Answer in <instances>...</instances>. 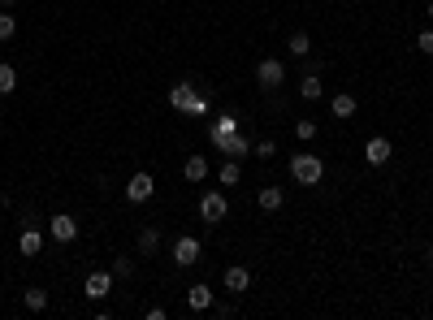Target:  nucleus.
Instances as JSON below:
<instances>
[{"mask_svg":"<svg viewBox=\"0 0 433 320\" xmlns=\"http://www.w3.org/2000/svg\"><path fill=\"white\" fill-rule=\"evenodd\" d=\"M291 178H295L299 186H321L325 160H321L317 152H295V156H291Z\"/></svg>","mask_w":433,"mask_h":320,"instance_id":"nucleus-1","label":"nucleus"},{"mask_svg":"<svg viewBox=\"0 0 433 320\" xmlns=\"http://www.w3.org/2000/svg\"><path fill=\"white\" fill-rule=\"evenodd\" d=\"M199 216H204V225H221V221L230 216V200H225L221 190H204L199 195Z\"/></svg>","mask_w":433,"mask_h":320,"instance_id":"nucleus-2","label":"nucleus"},{"mask_svg":"<svg viewBox=\"0 0 433 320\" xmlns=\"http://www.w3.org/2000/svg\"><path fill=\"white\" fill-rule=\"evenodd\" d=\"M169 104H173L178 113H208V100H204V95H195L191 83H178V87L169 91Z\"/></svg>","mask_w":433,"mask_h":320,"instance_id":"nucleus-3","label":"nucleus"},{"mask_svg":"<svg viewBox=\"0 0 433 320\" xmlns=\"http://www.w3.org/2000/svg\"><path fill=\"white\" fill-rule=\"evenodd\" d=\"M256 83H260L265 91H277V87L286 83V65L277 61V57H265V61L256 65Z\"/></svg>","mask_w":433,"mask_h":320,"instance_id":"nucleus-4","label":"nucleus"},{"mask_svg":"<svg viewBox=\"0 0 433 320\" xmlns=\"http://www.w3.org/2000/svg\"><path fill=\"white\" fill-rule=\"evenodd\" d=\"M213 143H217V152H225L230 160H243V156H251V139H247L243 130H234V134H213Z\"/></svg>","mask_w":433,"mask_h":320,"instance_id":"nucleus-5","label":"nucleus"},{"mask_svg":"<svg viewBox=\"0 0 433 320\" xmlns=\"http://www.w3.org/2000/svg\"><path fill=\"white\" fill-rule=\"evenodd\" d=\"M173 264H178V268H195V264H199V238H195V234L173 238Z\"/></svg>","mask_w":433,"mask_h":320,"instance_id":"nucleus-6","label":"nucleus"},{"mask_svg":"<svg viewBox=\"0 0 433 320\" xmlns=\"http://www.w3.org/2000/svg\"><path fill=\"white\" fill-rule=\"evenodd\" d=\"M83 294H87L91 303L109 299V294H113V273H105V268H95V273H87V281H83Z\"/></svg>","mask_w":433,"mask_h":320,"instance_id":"nucleus-7","label":"nucleus"},{"mask_svg":"<svg viewBox=\"0 0 433 320\" xmlns=\"http://www.w3.org/2000/svg\"><path fill=\"white\" fill-rule=\"evenodd\" d=\"M152 195H156V178L152 174H135L131 182H126V200L131 204H147Z\"/></svg>","mask_w":433,"mask_h":320,"instance_id":"nucleus-8","label":"nucleus"},{"mask_svg":"<svg viewBox=\"0 0 433 320\" xmlns=\"http://www.w3.org/2000/svg\"><path fill=\"white\" fill-rule=\"evenodd\" d=\"M221 290L247 294V290H251V268H247V264H230V268H225V277H221Z\"/></svg>","mask_w":433,"mask_h":320,"instance_id":"nucleus-9","label":"nucleus"},{"mask_svg":"<svg viewBox=\"0 0 433 320\" xmlns=\"http://www.w3.org/2000/svg\"><path fill=\"white\" fill-rule=\"evenodd\" d=\"M390 152H394V147H390V139H386V134H373V139L364 143V160H368L373 169L390 165Z\"/></svg>","mask_w":433,"mask_h":320,"instance_id":"nucleus-10","label":"nucleus"},{"mask_svg":"<svg viewBox=\"0 0 433 320\" xmlns=\"http://www.w3.org/2000/svg\"><path fill=\"white\" fill-rule=\"evenodd\" d=\"M48 234H53L57 242H74L79 238V221H74L69 212H57L53 221H48Z\"/></svg>","mask_w":433,"mask_h":320,"instance_id":"nucleus-11","label":"nucleus"},{"mask_svg":"<svg viewBox=\"0 0 433 320\" xmlns=\"http://www.w3.org/2000/svg\"><path fill=\"white\" fill-rule=\"evenodd\" d=\"M213 303H217L213 286H204V281H199V286H191V290H187V307H191V312H208Z\"/></svg>","mask_w":433,"mask_h":320,"instance_id":"nucleus-12","label":"nucleus"},{"mask_svg":"<svg viewBox=\"0 0 433 320\" xmlns=\"http://www.w3.org/2000/svg\"><path fill=\"white\" fill-rule=\"evenodd\" d=\"M182 178H187V182H204V178H208V156L191 152V156L182 160Z\"/></svg>","mask_w":433,"mask_h":320,"instance_id":"nucleus-13","label":"nucleus"},{"mask_svg":"<svg viewBox=\"0 0 433 320\" xmlns=\"http://www.w3.org/2000/svg\"><path fill=\"white\" fill-rule=\"evenodd\" d=\"M256 204H260V212H277V208L286 204V190H282V186H260Z\"/></svg>","mask_w":433,"mask_h":320,"instance_id":"nucleus-14","label":"nucleus"},{"mask_svg":"<svg viewBox=\"0 0 433 320\" xmlns=\"http://www.w3.org/2000/svg\"><path fill=\"white\" fill-rule=\"evenodd\" d=\"M18 251H22V256H39V251H44V234H39L35 225H27V230H22V238H18Z\"/></svg>","mask_w":433,"mask_h":320,"instance_id":"nucleus-15","label":"nucleus"},{"mask_svg":"<svg viewBox=\"0 0 433 320\" xmlns=\"http://www.w3.org/2000/svg\"><path fill=\"white\" fill-rule=\"evenodd\" d=\"M329 113H334L338 121H347V117H355V95L351 91H338L334 100H329Z\"/></svg>","mask_w":433,"mask_h":320,"instance_id":"nucleus-16","label":"nucleus"},{"mask_svg":"<svg viewBox=\"0 0 433 320\" xmlns=\"http://www.w3.org/2000/svg\"><path fill=\"white\" fill-rule=\"evenodd\" d=\"M286 53H291V57H299V61H303V57H312V35H308V31H295V35L286 39Z\"/></svg>","mask_w":433,"mask_h":320,"instance_id":"nucleus-17","label":"nucleus"},{"mask_svg":"<svg viewBox=\"0 0 433 320\" xmlns=\"http://www.w3.org/2000/svg\"><path fill=\"white\" fill-rule=\"evenodd\" d=\"M161 251V230H139V256H156Z\"/></svg>","mask_w":433,"mask_h":320,"instance_id":"nucleus-18","label":"nucleus"},{"mask_svg":"<svg viewBox=\"0 0 433 320\" xmlns=\"http://www.w3.org/2000/svg\"><path fill=\"white\" fill-rule=\"evenodd\" d=\"M321 91H325L321 74H303V83H299V95H303V100H321Z\"/></svg>","mask_w":433,"mask_h":320,"instance_id":"nucleus-19","label":"nucleus"},{"mask_svg":"<svg viewBox=\"0 0 433 320\" xmlns=\"http://www.w3.org/2000/svg\"><path fill=\"white\" fill-rule=\"evenodd\" d=\"M22 303H27V312H44L48 307V290H39V286L22 290Z\"/></svg>","mask_w":433,"mask_h":320,"instance_id":"nucleus-20","label":"nucleus"},{"mask_svg":"<svg viewBox=\"0 0 433 320\" xmlns=\"http://www.w3.org/2000/svg\"><path fill=\"white\" fill-rule=\"evenodd\" d=\"M18 91V69L9 61H0V95H13Z\"/></svg>","mask_w":433,"mask_h":320,"instance_id":"nucleus-21","label":"nucleus"},{"mask_svg":"<svg viewBox=\"0 0 433 320\" xmlns=\"http://www.w3.org/2000/svg\"><path fill=\"white\" fill-rule=\"evenodd\" d=\"M239 178H243L239 160H225V165H221V174H217V182H221V186H239Z\"/></svg>","mask_w":433,"mask_h":320,"instance_id":"nucleus-22","label":"nucleus"},{"mask_svg":"<svg viewBox=\"0 0 433 320\" xmlns=\"http://www.w3.org/2000/svg\"><path fill=\"white\" fill-rule=\"evenodd\" d=\"M13 35H18V18L5 9V13H0V43H9Z\"/></svg>","mask_w":433,"mask_h":320,"instance_id":"nucleus-23","label":"nucleus"},{"mask_svg":"<svg viewBox=\"0 0 433 320\" xmlns=\"http://www.w3.org/2000/svg\"><path fill=\"white\" fill-rule=\"evenodd\" d=\"M251 156H256V160H273V156H277V143H273V139H260L256 147H251Z\"/></svg>","mask_w":433,"mask_h":320,"instance_id":"nucleus-24","label":"nucleus"},{"mask_svg":"<svg viewBox=\"0 0 433 320\" xmlns=\"http://www.w3.org/2000/svg\"><path fill=\"white\" fill-rule=\"evenodd\" d=\"M295 139H303V143H308V139H317V121H308V117H303V121H295Z\"/></svg>","mask_w":433,"mask_h":320,"instance_id":"nucleus-25","label":"nucleus"},{"mask_svg":"<svg viewBox=\"0 0 433 320\" xmlns=\"http://www.w3.org/2000/svg\"><path fill=\"white\" fill-rule=\"evenodd\" d=\"M113 277H135V260L117 256V260H113Z\"/></svg>","mask_w":433,"mask_h":320,"instance_id":"nucleus-26","label":"nucleus"},{"mask_svg":"<svg viewBox=\"0 0 433 320\" xmlns=\"http://www.w3.org/2000/svg\"><path fill=\"white\" fill-rule=\"evenodd\" d=\"M234 130H243V126H239V117H221L217 126H213V134H234Z\"/></svg>","mask_w":433,"mask_h":320,"instance_id":"nucleus-27","label":"nucleus"},{"mask_svg":"<svg viewBox=\"0 0 433 320\" xmlns=\"http://www.w3.org/2000/svg\"><path fill=\"white\" fill-rule=\"evenodd\" d=\"M416 48H420L425 57H433V27H425V31L416 35Z\"/></svg>","mask_w":433,"mask_h":320,"instance_id":"nucleus-28","label":"nucleus"},{"mask_svg":"<svg viewBox=\"0 0 433 320\" xmlns=\"http://www.w3.org/2000/svg\"><path fill=\"white\" fill-rule=\"evenodd\" d=\"M425 18H429V22H433V0H429V5H425Z\"/></svg>","mask_w":433,"mask_h":320,"instance_id":"nucleus-29","label":"nucleus"},{"mask_svg":"<svg viewBox=\"0 0 433 320\" xmlns=\"http://www.w3.org/2000/svg\"><path fill=\"white\" fill-rule=\"evenodd\" d=\"M5 204H9V195H5V190H0V208H5Z\"/></svg>","mask_w":433,"mask_h":320,"instance_id":"nucleus-30","label":"nucleus"},{"mask_svg":"<svg viewBox=\"0 0 433 320\" xmlns=\"http://www.w3.org/2000/svg\"><path fill=\"white\" fill-rule=\"evenodd\" d=\"M425 260H429V268H433V247H429V251H425Z\"/></svg>","mask_w":433,"mask_h":320,"instance_id":"nucleus-31","label":"nucleus"},{"mask_svg":"<svg viewBox=\"0 0 433 320\" xmlns=\"http://www.w3.org/2000/svg\"><path fill=\"white\" fill-rule=\"evenodd\" d=\"M0 5H5V9H13V5H18V0H0Z\"/></svg>","mask_w":433,"mask_h":320,"instance_id":"nucleus-32","label":"nucleus"}]
</instances>
